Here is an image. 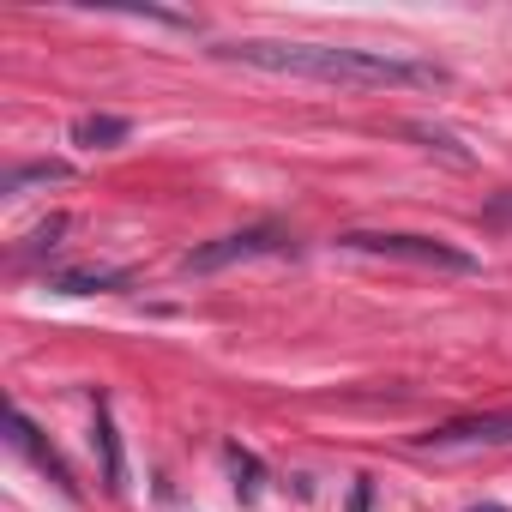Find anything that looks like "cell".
Instances as JSON below:
<instances>
[{
  "mask_svg": "<svg viewBox=\"0 0 512 512\" xmlns=\"http://www.w3.org/2000/svg\"><path fill=\"white\" fill-rule=\"evenodd\" d=\"M241 67H260V73H290V79H320V85H362V91H434L446 85L440 67L428 61H398V55H380V49H338V43H229L217 49Z\"/></svg>",
  "mask_w": 512,
  "mask_h": 512,
  "instance_id": "1",
  "label": "cell"
},
{
  "mask_svg": "<svg viewBox=\"0 0 512 512\" xmlns=\"http://www.w3.org/2000/svg\"><path fill=\"white\" fill-rule=\"evenodd\" d=\"M338 247L350 253H374V260H404V266H428V272H476V253L440 241V235H404V229H350L338 235Z\"/></svg>",
  "mask_w": 512,
  "mask_h": 512,
  "instance_id": "2",
  "label": "cell"
},
{
  "mask_svg": "<svg viewBox=\"0 0 512 512\" xmlns=\"http://www.w3.org/2000/svg\"><path fill=\"white\" fill-rule=\"evenodd\" d=\"M296 241L278 229V223H253V229H235V235H217V241H205V247H193L187 260H181V272H229V266H247V260H272V253H290Z\"/></svg>",
  "mask_w": 512,
  "mask_h": 512,
  "instance_id": "3",
  "label": "cell"
},
{
  "mask_svg": "<svg viewBox=\"0 0 512 512\" xmlns=\"http://www.w3.org/2000/svg\"><path fill=\"white\" fill-rule=\"evenodd\" d=\"M416 446H434V452H452V446H512V410H482V416L440 422Z\"/></svg>",
  "mask_w": 512,
  "mask_h": 512,
  "instance_id": "4",
  "label": "cell"
},
{
  "mask_svg": "<svg viewBox=\"0 0 512 512\" xmlns=\"http://www.w3.org/2000/svg\"><path fill=\"white\" fill-rule=\"evenodd\" d=\"M7 428H13V446H19V452H25V458H31V464L43 470V476H55V488L79 494V488H73V470H67L61 458H55V446H49V440L37 434V422H31L25 410H13V422H7Z\"/></svg>",
  "mask_w": 512,
  "mask_h": 512,
  "instance_id": "5",
  "label": "cell"
},
{
  "mask_svg": "<svg viewBox=\"0 0 512 512\" xmlns=\"http://www.w3.org/2000/svg\"><path fill=\"white\" fill-rule=\"evenodd\" d=\"M49 290L55 296H103V290H127V272H115V266H67V272H49Z\"/></svg>",
  "mask_w": 512,
  "mask_h": 512,
  "instance_id": "6",
  "label": "cell"
},
{
  "mask_svg": "<svg viewBox=\"0 0 512 512\" xmlns=\"http://www.w3.org/2000/svg\"><path fill=\"white\" fill-rule=\"evenodd\" d=\"M97 452H103V488L121 494L127 488V464H121V440H115V416H109V398H97Z\"/></svg>",
  "mask_w": 512,
  "mask_h": 512,
  "instance_id": "7",
  "label": "cell"
},
{
  "mask_svg": "<svg viewBox=\"0 0 512 512\" xmlns=\"http://www.w3.org/2000/svg\"><path fill=\"white\" fill-rule=\"evenodd\" d=\"M127 133H133L127 115H79V121H73V145H79V151H109V145H121Z\"/></svg>",
  "mask_w": 512,
  "mask_h": 512,
  "instance_id": "8",
  "label": "cell"
},
{
  "mask_svg": "<svg viewBox=\"0 0 512 512\" xmlns=\"http://www.w3.org/2000/svg\"><path fill=\"white\" fill-rule=\"evenodd\" d=\"M73 169L67 163H13L7 175H0V193H25L31 181H67Z\"/></svg>",
  "mask_w": 512,
  "mask_h": 512,
  "instance_id": "9",
  "label": "cell"
},
{
  "mask_svg": "<svg viewBox=\"0 0 512 512\" xmlns=\"http://www.w3.org/2000/svg\"><path fill=\"white\" fill-rule=\"evenodd\" d=\"M368 494H374V488H368V476H362V482H356V500H350V512H368Z\"/></svg>",
  "mask_w": 512,
  "mask_h": 512,
  "instance_id": "10",
  "label": "cell"
},
{
  "mask_svg": "<svg viewBox=\"0 0 512 512\" xmlns=\"http://www.w3.org/2000/svg\"><path fill=\"white\" fill-rule=\"evenodd\" d=\"M494 217H512V193H506V199H494Z\"/></svg>",
  "mask_w": 512,
  "mask_h": 512,
  "instance_id": "11",
  "label": "cell"
},
{
  "mask_svg": "<svg viewBox=\"0 0 512 512\" xmlns=\"http://www.w3.org/2000/svg\"><path fill=\"white\" fill-rule=\"evenodd\" d=\"M470 512H500V506H470Z\"/></svg>",
  "mask_w": 512,
  "mask_h": 512,
  "instance_id": "12",
  "label": "cell"
}]
</instances>
